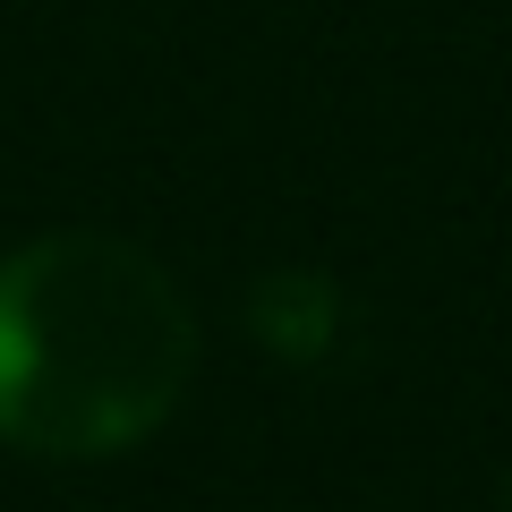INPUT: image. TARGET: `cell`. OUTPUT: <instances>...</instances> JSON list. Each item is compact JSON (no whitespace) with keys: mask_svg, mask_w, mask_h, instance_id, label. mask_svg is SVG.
<instances>
[{"mask_svg":"<svg viewBox=\"0 0 512 512\" xmlns=\"http://www.w3.org/2000/svg\"><path fill=\"white\" fill-rule=\"evenodd\" d=\"M197 316L146 248L52 231L0 256V436L52 461L128 453L180 410Z\"/></svg>","mask_w":512,"mask_h":512,"instance_id":"6da1fadb","label":"cell"},{"mask_svg":"<svg viewBox=\"0 0 512 512\" xmlns=\"http://www.w3.org/2000/svg\"><path fill=\"white\" fill-rule=\"evenodd\" d=\"M504 512H512V487H504Z\"/></svg>","mask_w":512,"mask_h":512,"instance_id":"3957f363","label":"cell"},{"mask_svg":"<svg viewBox=\"0 0 512 512\" xmlns=\"http://www.w3.org/2000/svg\"><path fill=\"white\" fill-rule=\"evenodd\" d=\"M256 333L274 350H291V359H316L333 342V291L316 274H274L256 291Z\"/></svg>","mask_w":512,"mask_h":512,"instance_id":"7a4b0ae2","label":"cell"}]
</instances>
